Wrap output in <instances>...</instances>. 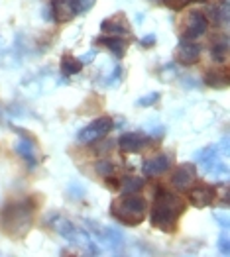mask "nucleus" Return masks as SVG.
Returning <instances> with one entry per match:
<instances>
[{
	"label": "nucleus",
	"instance_id": "f257e3e1",
	"mask_svg": "<svg viewBox=\"0 0 230 257\" xmlns=\"http://www.w3.org/2000/svg\"><path fill=\"white\" fill-rule=\"evenodd\" d=\"M187 202L185 198H181L179 194L169 193L166 189H158L156 198L151 204V212H149V222L154 228L162 230V232H175L177 230V220L185 212Z\"/></svg>",
	"mask_w": 230,
	"mask_h": 257
},
{
	"label": "nucleus",
	"instance_id": "f03ea898",
	"mask_svg": "<svg viewBox=\"0 0 230 257\" xmlns=\"http://www.w3.org/2000/svg\"><path fill=\"white\" fill-rule=\"evenodd\" d=\"M34 210H36V204L32 202V198L8 202L0 210L2 230L12 237H24L28 234L32 222H34Z\"/></svg>",
	"mask_w": 230,
	"mask_h": 257
},
{
	"label": "nucleus",
	"instance_id": "7ed1b4c3",
	"mask_svg": "<svg viewBox=\"0 0 230 257\" xmlns=\"http://www.w3.org/2000/svg\"><path fill=\"white\" fill-rule=\"evenodd\" d=\"M147 210L146 198L138 194H124L122 198H116L110 202V214L124 226H138L144 222Z\"/></svg>",
	"mask_w": 230,
	"mask_h": 257
},
{
	"label": "nucleus",
	"instance_id": "20e7f679",
	"mask_svg": "<svg viewBox=\"0 0 230 257\" xmlns=\"http://www.w3.org/2000/svg\"><path fill=\"white\" fill-rule=\"evenodd\" d=\"M51 226H53V230L59 234L61 237H65L67 241H71L75 247H85V251L87 253H91V255H99L101 253V249L97 247V243L89 237V234L81 230V228H77L73 222H69L67 218H61V216H53L51 218Z\"/></svg>",
	"mask_w": 230,
	"mask_h": 257
},
{
	"label": "nucleus",
	"instance_id": "39448f33",
	"mask_svg": "<svg viewBox=\"0 0 230 257\" xmlns=\"http://www.w3.org/2000/svg\"><path fill=\"white\" fill-rule=\"evenodd\" d=\"M114 128V122L110 116H101V118H95L91 124H87L79 134H77V140L81 144H95L99 140H103L110 130Z\"/></svg>",
	"mask_w": 230,
	"mask_h": 257
},
{
	"label": "nucleus",
	"instance_id": "423d86ee",
	"mask_svg": "<svg viewBox=\"0 0 230 257\" xmlns=\"http://www.w3.org/2000/svg\"><path fill=\"white\" fill-rule=\"evenodd\" d=\"M207 28H209V18H207L203 12L193 10V12L189 14V20L185 22V30H183V34H181V40H189V42L199 40V38L207 32Z\"/></svg>",
	"mask_w": 230,
	"mask_h": 257
},
{
	"label": "nucleus",
	"instance_id": "0eeeda50",
	"mask_svg": "<svg viewBox=\"0 0 230 257\" xmlns=\"http://www.w3.org/2000/svg\"><path fill=\"white\" fill-rule=\"evenodd\" d=\"M201 51H203L201 43H197L195 40L193 42L181 40L179 45L175 47V61L185 65V67H191V65H195L201 59Z\"/></svg>",
	"mask_w": 230,
	"mask_h": 257
},
{
	"label": "nucleus",
	"instance_id": "6e6552de",
	"mask_svg": "<svg viewBox=\"0 0 230 257\" xmlns=\"http://www.w3.org/2000/svg\"><path fill=\"white\" fill-rule=\"evenodd\" d=\"M87 226L97 234L99 237H103L105 241H108V247L114 251V253H120V249H122V245H124V236H122V232L120 230H116V228H105V226H101V224H97V222H87Z\"/></svg>",
	"mask_w": 230,
	"mask_h": 257
},
{
	"label": "nucleus",
	"instance_id": "1a4fd4ad",
	"mask_svg": "<svg viewBox=\"0 0 230 257\" xmlns=\"http://www.w3.org/2000/svg\"><path fill=\"white\" fill-rule=\"evenodd\" d=\"M197 181V167L193 163H181L171 175V187L177 191H187Z\"/></svg>",
	"mask_w": 230,
	"mask_h": 257
},
{
	"label": "nucleus",
	"instance_id": "9d476101",
	"mask_svg": "<svg viewBox=\"0 0 230 257\" xmlns=\"http://www.w3.org/2000/svg\"><path fill=\"white\" fill-rule=\"evenodd\" d=\"M101 30L103 34H112V36H122V38H130L132 36V26L122 12L110 16V18H105L101 22Z\"/></svg>",
	"mask_w": 230,
	"mask_h": 257
},
{
	"label": "nucleus",
	"instance_id": "9b49d317",
	"mask_svg": "<svg viewBox=\"0 0 230 257\" xmlns=\"http://www.w3.org/2000/svg\"><path fill=\"white\" fill-rule=\"evenodd\" d=\"M216 198V189L210 185H197L189 189V202L195 208H207Z\"/></svg>",
	"mask_w": 230,
	"mask_h": 257
},
{
	"label": "nucleus",
	"instance_id": "f8f14e48",
	"mask_svg": "<svg viewBox=\"0 0 230 257\" xmlns=\"http://www.w3.org/2000/svg\"><path fill=\"white\" fill-rule=\"evenodd\" d=\"M171 161H173L171 155H168V153H158V155H154V157H149V159L144 161L142 171H144L146 177H160V175H164L171 167Z\"/></svg>",
	"mask_w": 230,
	"mask_h": 257
},
{
	"label": "nucleus",
	"instance_id": "ddd939ff",
	"mask_svg": "<svg viewBox=\"0 0 230 257\" xmlns=\"http://www.w3.org/2000/svg\"><path fill=\"white\" fill-rule=\"evenodd\" d=\"M97 43L105 45L108 51H112V55H114L116 59H122L126 49H128L126 38H122V36H112V34H103V36H99V38H97Z\"/></svg>",
	"mask_w": 230,
	"mask_h": 257
},
{
	"label": "nucleus",
	"instance_id": "4468645a",
	"mask_svg": "<svg viewBox=\"0 0 230 257\" xmlns=\"http://www.w3.org/2000/svg\"><path fill=\"white\" fill-rule=\"evenodd\" d=\"M147 144H149V140L140 134H122L118 138V148L124 153H138L140 150H144Z\"/></svg>",
	"mask_w": 230,
	"mask_h": 257
},
{
	"label": "nucleus",
	"instance_id": "2eb2a0df",
	"mask_svg": "<svg viewBox=\"0 0 230 257\" xmlns=\"http://www.w3.org/2000/svg\"><path fill=\"white\" fill-rule=\"evenodd\" d=\"M203 83L210 88H226L230 85V77L226 69H209L203 75Z\"/></svg>",
	"mask_w": 230,
	"mask_h": 257
},
{
	"label": "nucleus",
	"instance_id": "dca6fc26",
	"mask_svg": "<svg viewBox=\"0 0 230 257\" xmlns=\"http://www.w3.org/2000/svg\"><path fill=\"white\" fill-rule=\"evenodd\" d=\"M16 153H18L22 159L30 165V169H34V167L38 165V159H36V146H34L32 140L22 138L20 142L16 144Z\"/></svg>",
	"mask_w": 230,
	"mask_h": 257
},
{
	"label": "nucleus",
	"instance_id": "f3484780",
	"mask_svg": "<svg viewBox=\"0 0 230 257\" xmlns=\"http://www.w3.org/2000/svg\"><path fill=\"white\" fill-rule=\"evenodd\" d=\"M228 57V36H220L214 38L212 45H210V59L214 63H222Z\"/></svg>",
	"mask_w": 230,
	"mask_h": 257
},
{
	"label": "nucleus",
	"instance_id": "a211bd4d",
	"mask_svg": "<svg viewBox=\"0 0 230 257\" xmlns=\"http://www.w3.org/2000/svg\"><path fill=\"white\" fill-rule=\"evenodd\" d=\"M218 151H220L218 146H207V148H203V150H199L195 153V159L205 165V173H209V169L212 167V163L216 161Z\"/></svg>",
	"mask_w": 230,
	"mask_h": 257
},
{
	"label": "nucleus",
	"instance_id": "6ab92c4d",
	"mask_svg": "<svg viewBox=\"0 0 230 257\" xmlns=\"http://www.w3.org/2000/svg\"><path fill=\"white\" fill-rule=\"evenodd\" d=\"M207 18L214 22L216 26H222V24H226L228 20V2L224 0L222 4H214V6H210L209 8V14H205Z\"/></svg>",
	"mask_w": 230,
	"mask_h": 257
},
{
	"label": "nucleus",
	"instance_id": "aec40b11",
	"mask_svg": "<svg viewBox=\"0 0 230 257\" xmlns=\"http://www.w3.org/2000/svg\"><path fill=\"white\" fill-rule=\"evenodd\" d=\"M81 69H83L81 59H77V57H73V55H63L61 57V73L65 77L77 75V73H81Z\"/></svg>",
	"mask_w": 230,
	"mask_h": 257
},
{
	"label": "nucleus",
	"instance_id": "412c9836",
	"mask_svg": "<svg viewBox=\"0 0 230 257\" xmlns=\"http://www.w3.org/2000/svg\"><path fill=\"white\" fill-rule=\"evenodd\" d=\"M144 183L146 181L140 177H126L120 185V191H122V194H136L144 189Z\"/></svg>",
	"mask_w": 230,
	"mask_h": 257
},
{
	"label": "nucleus",
	"instance_id": "4be33fe9",
	"mask_svg": "<svg viewBox=\"0 0 230 257\" xmlns=\"http://www.w3.org/2000/svg\"><path fill=\"white\" fill-rule=\"evenodd\" d=\"M116 171V165L110 161V159H101L95 163V173L101 175V177H108V175H114Z\"/></svg>",
	"mask_w": 230,
	"mask_h": 257
},
{
	"label": "nucleus",
	"instance_id": "5701e85b",
	"mask_svg": "<svg viewBox=\"0 0 230 257\" xmlns=\"http://www.w3.org/2000/svg\"><path fill=\"white\" fill-rule=\"evenodd\" d=\"M95 2L97 0H71V4H73V8H75L77 14H83L87 10H91L95 6Z\"/></svg>",
	"mask_w": 230,
	"mask_h": 257
},
{
	"label": "nucleus",
	"instance_id": "b1692460",
	"mask_svg": "<svg viewBox=\"0 0 230 257\" xmlns=\"http://www.w3.org/2000/svg\"><path fill=\"white\" fill-rule=\"evenodd\" d=\"M160 100V92H149V94H146V96H142V98H138V106L142 108H147V106H154L156 102Z\"/></svg>",
	"mask_w": 230,
	"mask_h": 257
},
{
	"label": "nucleus",
	"instance_id": "393cba45",
	"mask_svg": "<svg viewBox=\"0 0 230 257\" xmlns=\"http://www.w3.org/2000/svg\"><path fill=\"white\" fill-rule=\"evenodd\" d=\"M168 8H171V10H183L187 4H191L193 0H162Z\"/></svg>",
	"mask_w": 230,
	"mask_h": 257
},
{
	"label": "nucleus",
	"instance_id": "a878e982",
	"mask_svg": "<svg viewBox=\"0 0 230 257\" xmlns=\"http://www.w3.org/2000/svg\"><path fill=\"white\" fill-rule=\"evenodd\" d=\"M218 249H220V253H222V255H228L230 253V241H228L226 232H222L220 237H218Z\"/></svg>",
	"mask_w": 230,
	"mask_h": 257
},
{
	"label": "nucleus",
	"instance_id": "bb28decb",
	"mask_svg": "<svg viewBox=\"0 0 230 257\" xmlns=\"http://www.w3.org/2000/svg\"><path fill=\"white\" fill-rule=\"evenodd\" d=\"M122 75H124V71H122V67H114V71H112V75L106 79V85H116L120 79H122Z\"/></svg>",
	"mask_w": 230,
	"mask_h": 257
},
{
	"label": "nucleus",
	"instance_id": "cd10ccee",
	"mask_svg": "<svg viewBox=\"0 0 230 257\" xmlns=\"http://www.w3.org/2000/svg\"><path fill=\"white\" fill-rule=\"evenodd\" d=\"M105 187L110 189V191H118L120 189V181H116L112 175H108V177H105Z\"/></svg>",
	"mask_w": 230,
	"mask_h": 257
},
{
	"label": "nucleus",
	"instance_id": "c85d7f7f",
	"mask_svg": "<svg viewBox=\"0 0 230 257\" xmlns=\"http://www.w3.org/2000/svg\"><path fill=\"white\" fill-rule=\"evenodd\" d=\"M156 42H158V38H156V34H147V36H144L142 40H140V45L142 47H154L156 45Z\"/></svg>",
	"mask_w": 230,
	"mask_h": 257
},
{
	"label": "nucleus",
	"instance_id": "c756f323",
	"mask_svg": "<svg viewBox=\"0 0 230 257\" xmlns=\"http://www.w3.org/2000/svg\"><path fill=\"white\" fill-rule=\"evenodd\" d=\"M220 187H222V194H220V206H228V185L226 183H220Z\"/></svg>",
	"mask_w": 230,
	"mask_h": 257
},
{
	"label": "nucleus",
	"instance_id": "7c9ffc66",
	"mask_svg": "<svg viewBox=\"0 0 230 257\" xmlns=\"http://www.w3.org/2000/svg\"><path fill=\"white\" fill-rule=\"evenodd\" d=\"M214 220L220 224V228H222V230H228V218H224L222 214H218V212H216V214H214Z\"/></svg>",
	"mask_w": 230,
	"mask_h": 257
},
{
	"label": "nucleus",
	"instance_id": "2f4dec72",
	"mask_svg": "<svg viewBox=\"0 0 230 257\" xmlns=\"http://www.w3.org/2000/svg\"><path fill=\"white\" fill-rule=\"evenodd\" d=\"M97 57V51H87L83 57H81V63H89V61H93Z\"/></svg>",
	"mask_w": 230,
	"mask_h": 257
},
{
	"label": "nucleus",
	"instance_id": "473e14b6",
	"mask_svg": "<svg viewBox=\"0 0 230 257\" xmlns=\"http://www.w3.org/2000/svg\"><path fill=\"white\" fill-rule=\"evenodd\" d=\"M43 18L45 20H53V14H51V6H47V8H43Z\"/></svg>",
	"mask_w": 230,
	"mask_h": 257
},
{
	"label": "nucleus",
	"instance_id": "72a5a7b5",
	"mask_svg": "<svg viewBox=\"0 0 230 257\" xmlns=\"http://www.w3.org/2000/svg\"><path fill=\"white\" fill-rule=\"evenodd\" d=\"M197 2H207V0H197Z\"/></svg>",
	"mask_w": 230,
	"mask_h": 257
}]
</instances>
